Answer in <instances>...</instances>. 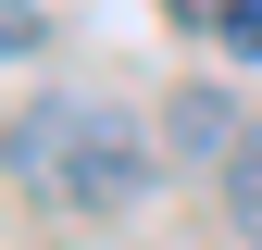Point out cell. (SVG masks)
I'll return each mask as SVG.
<instances>
[{
  "label": "cell",
  "instance_id": "obj_1",
  "mask_svg": "<svg viewBox=\"0 0 262 250\" xmlns=\"http://www.w3.org/2000/svg\"><path fill=\"white\" fill-rule=\"evenodd\" d=\"M150 125L138 113H113V100H25L13 113V175L25 187H50V200H75V213H125L150 187Z\"/></svg>",
  "mask_w": 262,
  "mask_h": 250
},
{
  "label": "cell",
  "instance_id": "obj_2",
  "mask_svg": "<svg viewBox=\"0 0 262 250\" xmlns=\"http://www.w3.org/2000/svg\"><path fill=\"white\" fill-rule=\"evenodd\" d=\"M237 100H212V88H187V100L175 113H162V138H175V163H225V150H237Z\"/></svg>",
  "mask_w": 262,
  "mask_h": 250
},
{
  "label": "cell",
  "instance_id": "obj_3",
  "mask_svg": "<svg viewBox=\"0 0 262 250\" xmlns=\"http://www.w3.org/2000/svg\"><path fill=\"white\" fill-rule=\"evenodd\" d=\"M225 213H237V238L262 250V113L237 125V150H225Z\"/></svg>",
  "mask_w": 262,
  "mask_h": 250
},
{
  "label": "cell",
  "instance_id": "obj_4",
  "mask_svg": "<svg viewBox=\"0 0 262 250\" xmlns=\"http://www.w3.org/2000/svg\"><path fill=\"white\" fill-rule=\"evenodd\" d=\"M212 25H225V50H250V62H262V0H225Z\"/></svg>",
  "mask_w": 262,
  "mask_h": 250
},
{
  "label": "cell",
  "instance_id": "obj_5",
  "mask_svg": "<svg viewBox=\"0 0 262 250\" xmlns=\"http://www.w3.org/2000/svg\"><path fill=\"white\" fill-rule=\"evenodd\" d=\"M175 13H225V0H175Z\"/></svg>",
  "mask_w": 262,
  "mask_h": 250
}]
</instances>
